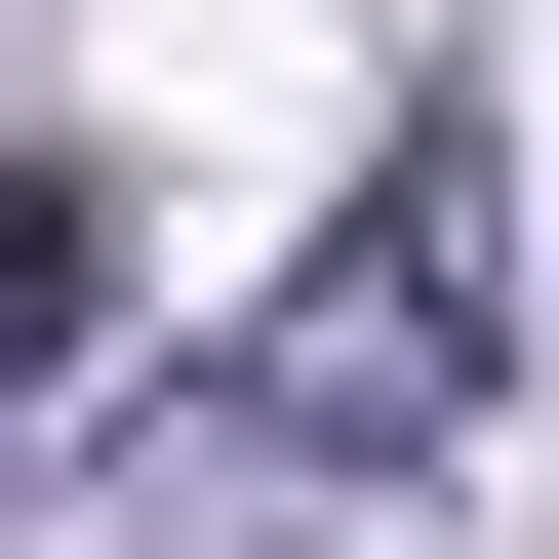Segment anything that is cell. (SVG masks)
<instances>
[{
	"label": "cell",
	"instance_id": "obj_1",
	"mask_svg": "<svg viewBox=\"0 0 559 559\" xmlns=\"http://www.w3.org/2000/svg\"><path fill=\"white\" fill-rule=\"evenodd\" d=\"M440 400H479V160H400L360 240H320V280L240 320V440H320V479H400Z\"/></svg>",
	"mask_w": 559,
	"mask_h": 559
},
{
	"label": "cell",
	"instance_id": "obj_2",
	"mask_svg": "<svg viewBox=\"0 0 559 559\" xmlns=\"http://www.w3.org/2000/svg\"><path fill=\"white\" fill-rule=\"evenodd\" d=\"M81 320H120V200H81V160H0V400L81 360Z\"/></svg>",
	"mask_w": 559,
	"mask_h": 559
}]
</instances>
